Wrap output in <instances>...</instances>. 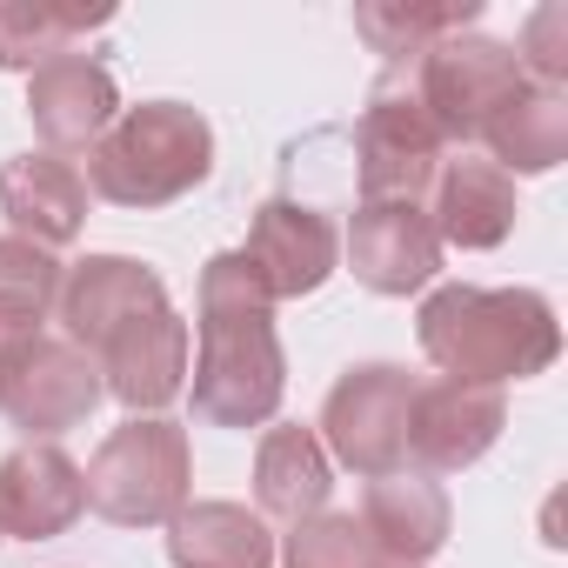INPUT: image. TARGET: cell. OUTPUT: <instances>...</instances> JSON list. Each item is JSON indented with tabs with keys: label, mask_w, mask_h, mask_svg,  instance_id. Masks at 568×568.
<instances>
[{
	"label": "cell",
	"mask_w": 568,
	"mask_h": 568,
	"mask_svg": "<svg viewBox=\"0 0 568 568\" xmlns=\"http://www.w3.org/2000/svg\"><path fill=\"white\" fill-rule=\"evenodd\" d=\"M288 388V355L274 335V302L241 247L201 267V355L194 415L207 428H261Z\"/></svg>",
	"instance_id": "cell-1"
},
{
	"label": "cell",
	"mask_w": 568,
	"mask_h": 568,
	"mask_svg": "<svg viewBox=\"0 0 568 568\" xmlns=\"http://www.w3.org/2000/svg\"><path fill=\"white\" fill-rule=\"evenodd\" d=\"M422 355L448 382H528L548 375L561 355V322L535 288H435L415 315Z\"/></svg>",
	"instance_id": "cell-2"
},
{
	"label": "cell",
	"mask_w": 568,
	"mask_h": 568,
	"mask_svg": "<svg viewBox=\"0 0 568 568\" xmlns=\"http://www.w3.org/2000/svg\"><path fill=\"white\" fill-rule=\"evenodd\" d=\"M214 168V128L181 101L121 108L114 128L88 148V187L114 207H168L194 194Z\"/></svg>",
	"instance_id": "cell-3"
},
{
	"label": "cell",
	"mask_w": 568,
	"mask_h": 568,
	"mask_svg": "<svg viewBox=\"0 0 568 568\" xmlns=\"http://www.w3.org/2000/svg\"><path fill=\"white\" fill-rule=\"evenodd\" d=\"M187 428L161 422V415H134L121 422L88 475V508L114 528H154L174 521L187 508Z\"/></svg>",
	"instance_id": "cell-4"
},
{
	"label": "cell",
	"mask_w": 568,
	"mask_h": 568,
	"mask_svg": "<svg viewBox=\"0 0 568 568\" xmlns=\"http://www.w3.org/2000/svg\"><path fill=\"white\" fill-rule=\"evenodd\" d=\"M521 88H528V74H521L515 48L462 28V34L422 48L415 88H408V94L422 101V114L435 121L442 141H481V128H488Z\"/></svg>",
	"instance_id": "cell-5"
},
{
	"label": "cell",
	"mask_w": 568,
	"mask_h": 568,
	"mask_svg": "<svg viewBox=\"0 0 568 568\" xmlns=\"http://www.w3.org/2000/svg\"><path fill=\"white\" fill-rule=\"evenodd\" d=\"M415 375L395 362H362L348 368L328 402H322V442L342 468L382 481L408 468V408H415Z\"/></svg>",
	"instance_id": "cell-6"
},
{
	"label": "cell",
	"mask_w": 568,
	"mask_h": 568,
	"mask_svg": "<svg viewBox=\"0 0 568 568\" xmlns=\"http://www.w3.org/2000/svg\"><path fill=\"white\" fill-rule=\"evenodd\" d=\"M101 362L88 348H74L68 335H41L34 348H21L0 368V415H8L28 442H54L68 428H81L101 402Z\"/></svg>",
	"instance_id": "cell-7"
},
{
	"label": "cell",
	"mask_w": 568,
	"mask_h": 568,
	"mask_svg": "<svg viewBox=\"0 0 568 568\" xmlns=\"http://www.w3.org/2000/svg\"><path fill=\"white\" fill-rule=\"evenodd\" d=\"M442 134L408 88H382L355 128V187L362 201H415L442 174Z\"/></svg>",
	"instance_id": "cell-8"
},
{
	"label": "cell",
	"mask_w": 568,
	"mask_h": 568,
	"mask_svg": "<svg viewBox=\"0 0 568 568\" xmlns=\"http://www.w3.org/2000/svg\"><path fill=\"white\" fill-rule=\"evenodd\" d=\"M241 254L254 261L267 302H302L342 267V234L308 201H261L254 221H247V247Z\"/></svg>",
	"instance_id": "cell-9"
},
{
	"label": "cell",
	"mask_w": 568,
	"mask_h": 568,
	"mask_svg": "<svg viewBox=\"0 0 568 568\" xmlns=\"http://www.w3.org/2000/svg\"><path fill=\"white\" fill-rule=\"evenodd\" d=\"M168 308V281L148 267V261H128V254H88L61 274V295H54V315L68 328L74 348L101 355L108 335H121L128 322Z\"/></svg>",
	"instance_id": "cell-10"
},
{
	"label": "cell",
	"mask_w": 568,
	"mask_h": 568,
	"mask_svg": "<svg viewBox=\"0 0 568 568\" xmlns=\"http://www.w3.org/2000/svg\"><path fill=\"white\" fill-rule=\"evenodd\" d=\"M348 274L368 295H415L442 274V241L422 201H362L348 221Z\"/></svg>",
	"instance_id": "cell-11"
},
{
	"label": "cell",
	"mask_w": 568,
	"mask_h": 568,
	"mask_svg": "<svg viewBox=\"0 0 568 568\" xmlns=\"http://www.w3.org/2000/svg\"><path fill=\"white\" fill-rule=\"evenodd\" d=\"M501 428H508L501 388L428 382V388H415V408H408V462L428 468V475H455V468L481 462Z\"/></svg>",
	"instance_id": "cell-12"
},
{
	"label": "cell",
	"mask_w": 568,
	"mask_h": 568,
	"mask_svg": "<svg viewBox=\"0 0 568 568\" xmlns=\"http://www.w3.org/2000/svg\"><path fill=\"white\" fill-rule=\"evenodd\" d=\"M94 362H101V388L121 408L154 415L187 388V322L174 308H154V315L128 322L121 335H108Z\"/></svg>",
	"instance_id": "cell-13"
},
{
	"label": "cell",
	"mask_w": 568,
	"mask_h": 568,
	"mask_svg": "<svg viewBox=\"0 0 568 568\" xmlns=\"http://www.w3.org/2000/svg\"><path fill=\"white\" fill-rule=\"evenodd\" d=\"M81 508H88V475L54 442H28L14 455H0V535L48 541V535H68Z\"/></svg>",
	"instance_id": "cell-14"
},
{
	"label": "cell",
	"mask_w": 568,
	"mask_h": 568,
	"mask_svg": "<svg viewBox=\"0 0 568 568\" xmlns=\"http://www.w3.org/2000/svg\"><path fill=\"white\" fill-rule=\"evenodd\" d=\"M0 214L34 247H68L88 227V181L68 154H14L0 161Z\"/></svg>",
	"instance_id": "cell-15"
},
{
	"label": "cell",
	"mask_w": 568,
	"mask_h": 568,
	"mask_svg": "<svg viewBox=\"0 0 568 568\" xmlns=\"http://www.w3.org/2000/svg\"><path fill=\"white\" fill-rule=\"evenodd\" d=\"M121 114V94H114V74L88 54H68L54 68H41L28 81V121L41 128L48 154H74V148H94Z\"/></svg>",
	"instance_id": "cell-16"
},
{
	"label": "cell",
	"mask_w": 568,
	"mask_h": 568,
	"mask_svg": "<svg viewBox=\"0 0 568 568\" xmlns=\"http://www.w3.org/2000/svg\"><path fill=\"white\" fill-rule=\"evenodd\" d=\"M515 181L495 168V161H442L435 174V241L442 247H462V254H481V247H501L515 234Z\"/></svg>",
	"instance_id": "cell-17"
},
{
	"label": "cell",
	"mask_w": 568,
	"mask_h": 568,
	"mask_svg": "<svg viewBox=\"0 0 568 568\" xmlns=\"http://www.w3.org/2000/svg\"><path fill=\"white\" fill-rule=\"evenodd\" d=\"M362 528H368L382 568H422L448 541V495L422 475H382V481H368Z\"/></svg>",
	"instance_id": "cell-18"
},
{
	"label": "cell",
	"mask_w": 568,
	"mask_h": 568,
	"mask_svg": "<svg viewBox=\"0 0 568 568\" xmlns=\"http://www.w3.org/2000/svg\"><path fill=\"white\" fill-rule=\"evenodd\" d=\"M328 488H335V468H328V448H322L315 428L281 422V428L261 435V448H254V501H261V515L295 528V521L328 508Z\"/></svg>",
	"instance_id": "cell-19"
},
{
	"label": "cell",
	"mask_w": 568,
	"mask_h": 568,
	"mask_svg": "<svg viewBox=\"0 0 568 568\" xmlns=\"http://www.w3.org/2000/svg\"><path fill=\"white\" fill-rule=\"evenodd\" d=\"M174 568H274V535L241 501H187L168 521Z\"/></svg>",
	"instance_id": "cell-20"
},
{
	"label": "cell",
	"mask_w": 568,
	"mask_h": 568,
	"mask_svg": "<svg viewBox=\"0 0 568 568\" xmlns=\"http://www.w3.org/2000/svg\"><path fill=\"white\" fill-rule=\"evenodd\" d=\"M61 261L21 234H0V368H8L21 348L41 342V322L61 295Z\"/></svg>",
	"instance_id": "cell-21"
},
{
	"label": "cell",
	"mask_w": 568,
	"mask_h": 568,
	"mask_svg": "<svg viewBox=\"0 0 568 568\" xmlns=\"http://www.w3.org/2000/svg\"><path fill=\"white\" fill-rule=\"evenodd\" d=\"M108 8H61V0H0V68L41 74L74 54L81 34L108 28Z\"/></svg>",
	"instance_id": "cell-22"
},
{
	"label": "cell",
	"mask_w": 568,
	"mask_h": 568,
	"mask_svg": "<svg viewBox=\"0 0 568 568\" xmlns=\"http://www.w3.org/2000/svg\"><path fill=\"white\" fill-rule=\"evenodd\" d=\"M481 141H488V154H495V168L515 181V174H548V168H561V154H568V101L555 94V88H521L488 128H481Z\"/></svg>",
	"instance_id": "cell-23"
},
{
	"label": "cell",
	"mask_w": 568,
	"mask_h": 568,
	"mask_svg": "<svg viewBox=\"0 0 568 568\" xmlns=\"http://www.w3.org/2000/svg\"><path fill=\"white\" fill-rule=\"evenodd\" d=\"M475 14H481L475 0H448V8H408V0H368V8H355V34H362L375 54L402 61V54H422V48H435V41L462 34Z\"/></svg>",
	"instance_id": "cell-24"
},
{
	"label": "cell",
	"mask_w": 568,
	"mask_h": 568,
	"mask_svg": "<svg viewBox=\"0 0 568 568\" xmlns=\"http://www.w3.org/2000/svg\"><path fill=\"white\" fill-rule=\"evenodd\" d=\"M281 561H288V568H382L362 515H328V508L308 515V521H295L288 555H281Z\"/></svg>",
	"instance_id": "cell-25"
},
{
	"label": "cell",
	"mask_w": 568,
	"mask_h": 568,
	"mask_svg": "<svg viewBox=\"0 0 568 568\" xmlns=\"http://www.w3.org/2000/svg\"><path fill=\"white\" fill-rule=\"evenodd\" d=\"M515 61L528 74V88H555L561 94V81H568V8H561V0H548V8L528 14Z\"/></svg>",
	"instance_id": "cell-26"
}]
</instances>
